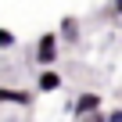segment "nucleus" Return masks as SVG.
Returning a JSON list of instances; mask_svg holds the SVG:
<instances>
[{
    "label": "nucleus",
    "instance_id": "4",
    "mask_svg": "<svg viewBox=\"0 0 122 122\" xmlns=\"http://www.w3.org/2000/svg\"><path fill=\"white\" fill-rule=\"evenodd\" d=\"M61 72H54V68H40V76H36V90L40 93H57L61 90Z\"/></svg>",
    "mask_w": 122,
    "mask_h": 122
},
{
    "label": "nucleus",
    "instance_id": "9",
    "mask_svg": "<svg viewBox=\"0 0 122 122\" xmlns=\"http://www.w3.org/2000/svg\"><path fill=\"white\" fill-rule=\"evenodd\" d=\"M111 15H115V18H122V0H111Z\"/></svg>",
    "mask_w": 122,
    "mask_h": 122
},
{
    "label": "nucleus",
    "instance_id": "8",
    "mask_svg": "<svg viewBox=\"0 0 122 122\" xmlns=\"http://www.w3.org/2000/svg\"><path fill=\"white\" fill-rule=\"evenodd\" d=\"M79 122H104V111H93V115H86V118H79Z\"/></svg>",
    "mask_w": 122,
    "mask_h": 122
},
{
    "label": "nucleus",
    "instance_id": "7",
    "mask_svg": "<svg viewBox=\"0 0 122 122\" xmlns=\"http://www.w3.org/2000/svg\"><path fill=\"white\" fill-rule=\"evenodd\" d=\"M104 122H122V108H111V111H104Z\"/></svg>",
    "mask_w": 122,
    "mask_h": 122
},
{
    "label": "nucleus",
    "instance_id": "3",
    "mask_svg": "<svg viewBox=\"0 0 122 122\" xmlns=\"http://www.w3.org/2000/svg\"><path fill=\"white\" fill-rule=\"evenodd\" d=\"M32 93L22 86H0V104H15V108H32Z\"/></svg>",
    "mask_w": 122,
    "mask_h": 122
},
{
    "label": "nucleus",
    "instance_id": "6",
    "mask_svg": "<svg viewBox=\"0 0 122 122\" xmlns=\"http://www.w3.org/2000/svg\"><path fill=\"white\" fill-rule=\"evenodd\" d=\"M15 43H18V36H15L11 29L0 25V50H15Z\"/></svg>",
    "mask_w": 122,
    "mask_h": 122
},
{
    "label": "nucleus",
    "instance_id": "1",
    "mask_svg": "<svg viewBox=\"0 0 122 122\" xmlns=\"http://www.w3.org/2000/svg\"><path fill=\"white\" fill-rule=\"evenodd\" d=\"M36 65L40 68H54L57 65V57H61V40H57V32H43L40 40H36Z\"/></svg>",
    "mask_w": 122,
    "mask_h": 122
},
{
    "label": "nucleus",
    "instance_id": "2",
    "mask_svg": "<svg viewBox=\"0 0 122 122\" xmlns=\"http://www.w3.org/2000/svg\"><path fill=\"white\" fill-rule=\"evenodd\" d=\"M68 111H72L76 118H86V115L101 111V93H97V90H83V93H76V97L68 101Z\"/></svg>",
    "mask_w": 122,
    "mask_h": 122
},
{
    "label": "nucleus",
    "instance_id": "5",
    "mask_svg": "<svg viewBox=\"0 0 122 122\" xmlns=\"http://www.w3.org/2000/svg\"><path fill=\"white\" fill-rule=\"evenodd\" d=\"M79 32H83L79 18H61V25H57V40L61 43H79Z\"/></svg>",
    "mask_w": 122,
    "mask_h": 122
}]
</instances>
